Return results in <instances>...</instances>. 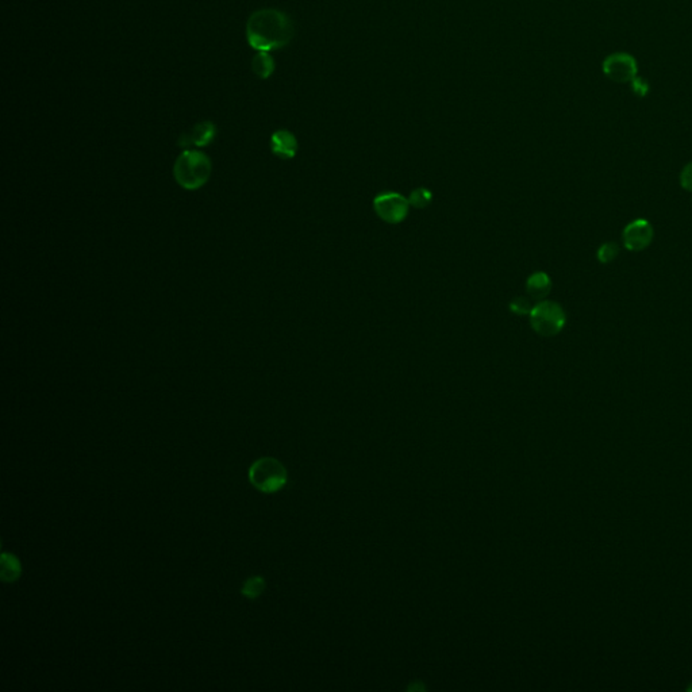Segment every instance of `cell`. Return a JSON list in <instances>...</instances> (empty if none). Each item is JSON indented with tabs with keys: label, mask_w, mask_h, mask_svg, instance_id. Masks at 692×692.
Instances as JSON below:
<instances>
[{
	"label": "cell",
	"mask_w": 692,
	"mask_h": 692,
	"mask_svg": "<svg viewBox=\"0 0 692 692\" xmlns=\"http://www.w3.org/2000/svg\"><path fill=\"white\" fill-rule=\"evenodd\" d=\"M21 561L11 553L4 552L1 554V570L0 577L6 583H13L21 577Z\"/></svg>",
	"instance_id": "11"
},
{
	"label": "cell",
	"mask_w": 692,
	"mask_h": 692,
	"mask_svg": "<svg viewBox=\"0 0 692 692\" xmlns=\"http://www.w3.org/2000/svg\"><path fill=\"white\" fill-rule=\"evenodd\" d=\"M212 164L207 154L186 149L173 165V176L182 189L196 191L209 182Z\"/></svg>",
	"instance_id": "2"
},
{
	"label": "cell",
	"mask_w": 692,
	"mask_h": 692,
	"mask_svg": "<svg viewBox=\"0 0 692 692\" xmlns=\"http://www.w3.org/2000/svg\"><path fill=\"white\" fill-rule=\"evenodd\" d=\"M687 691H689V692H691L692 691V683H691V686H690V687H689V689H687Z\"/></svg>",
	"instance_id": "19"
},
{
	"label": "cell",
	"mask_w": 692,
	"mask_h": 692,
	"mask_svg": "<svg viewBox=\"0 0 692 692\" xmlns=\"http://www.w3.org/2000/svg\"><path fill=\"white\" fill-rule=\"evenodd\" d=\"M433 200V195L427 189H414L408 198L410 206L415 209H425L427 207Z\"/></svg>",
	"instance_id": "14"
},
{
	"label": "cell",
	"mask_w": 692,
	"mask_h": 692,
	"mask_svg": "<svg viewBox=\"0 0 692 692\" xmlns=\"http://www.w3.org/2000/svg\"><path fill=\"white\" fill-rule=\"evenodd\" d=\"M374 209L380 219H383L387 223L397 225L406 219L410 209V203L408 199H406L400 193L384 192L375 198Z\"/></svg>",
	"instance_id": "6"
},
{
	"label": "cell",
	"mask_w": 692,
	"mask_h": 692,
	"mask_svg": "<svg viewBox=\"0 0 692 692\" xmlns=\"http://www.w3.org/2000/svg\"><path fill=\"white\" fill-rule=\"evenodd\" d=\"M602 71L610 80L628 84L638 76V63L629 53L617 52L608 54L603 60Z\"/></svg>",
	"instance_id": "5"
},
{
	"label": "cell",
	"mask_w": 692,
	"mask_h": 692,
	"mask_svg": "<svg viewBox=\"0 0 692 692\" xmlns=\"http://www.w3.org/2000/svg\"><path fill=\"white\" fill-rule=\"evenodd\" d=\"M630 84H631V89H633V92H634L637 96H640V98H644V96L649 92V84H648L644 79H641L640 76H637V78H635V79H634Z\"/></svg>",
	"instance_id": "17"
},
{
	"label": "cell",
	"mask_w": 692,
	"mask_h": 692,
	"mask_svg": "<svg viewBox=\"0 0 692 692\" xmlns=\"http://www.w3.org/2000/svg\"><path fill=\"white\" fill-rule=\"evenodd\" d=\"M654 237L653 226L647 219H635L624 229L622 241L630 252H642L650 246Z\"/></svg>",
	"instance_id": "7"
},
{
	"label": "cell",
	"mask_w": 692,
	"mask_h": 692,
	"mask_svg": "<svg viewBox=\"0 0 692 692\" xmlns=\"http://www.w3.org/2000/svg\"><path fill=\"white\" fill-rule=\"evenodd\" d=\"M566 323L564 309L552 300H541L530 313V325L540 336H557L564 329Z\"/></svg>",
	"instance_id": "4"
},
{
	"label": "cell",
	"mask_w": 692,
	"mask_h": 692,
	"mask_svg": "<svg viewBox=\"0 0 692 692\" xmlns=\"http://www.w3.org/2000/svg\"><path fill=\"white\" fill-rule=\"evenodd\" d=\"M618 254H619V246L615 242H606L598 249L596 257H598L599 263L610 264L611 261H614L618 257Z\"/></svg>",
	"instance_id": "15"
},
{
	"label": "cell",
	"mask_w": 692,
	"mask_h": 692,
	"mask_svg": "<svg viewBox=\"0 0 692 692\" xmlns=\"http://www.w3.org/2000/svg\"><path fill=\"white\" fill-rule=\"evenodd\" d=\"M215 135H216V126L212 122L210 121L200 122L196 124L187 133L182 134L177 141V145L183 149H189L191 147H207L214 141Z\"/></svg>",
	"instance_id": "8"
},
{
	"label": "cell",
	"mask_w": 692,
	"mask_h": 692,
	"mask_svg": "<svg viewBox=\"0 0 692 692\" xmlns=\"http://www.w3.org/2000/svg\"><path fill=\"white\" fill-rule=\"evenodd\" d=\"M294 37L290 17L274 8L253 13L246 23V40L257 52H271L287 46Z\"/></svg>",
	"instance_id": "1"
},
{
	"label": "cell",
	"mask_w": 692,
	"mask_h": 692,
	"mask_svg": "<svg viewBox=\"0 0 692 692\" xmlns=\"http://www.w3.org/2000/svg\"><path fill=\"white\" fill-rule=\"evenodd\" d=\"M265 587H267V583L264 580V577L261 576H253L251 579H248L244 586H242V589H241V594L248 598V599H256L258 596H261L265 591Z\"/></svg>",
	"instance_id": "13"
},
{
	"label": "cell",
	"mask_w": 692,
	"mask_h": 692,
	"mask_svg": "<svg viewBox=\"0 0 692 692\" xmlns=\"http://www.w3.org/2000/svg\"><path fill=\"white\" fill-rule=\"evenodd\" d=\"M680 184L682 187L692 192V163H689L680 173Z\"/></svg>",
	"instance_id": "18"
},
{
	"label": "cell",
	"mask_w": 692,
	"mask_h": 692,
	"mask_svg": "<svg viewBox=\"0 0 692 692\" xmlns=\"http://www.w3.org/2000/svg\"><path fill=\"white\" fill-rule=\"evenodd\" d=\"M271 150L273 154L283 160L294 159L297 152V141L294 134L288 130H277L271 137Z\"/></svg>",
	"instance_id": "9"
},
{
	"label": "cell",
	"mask_w": 692,
	"mask_h": 692,
	"mask_svg": "<svg viewBox=\"0 0 692 692\" xmlns=\"http://www.w3.org/2000/svg\"><path fill=\"white\" fill-rule=\"evenodd\" d=\"M287 480L288 473L286 466L273 457L258 459L249 468V482L256 489L264 494H273L283 489Z\"/></svg>",
	"instance_id": "3"
},
{
	"label": "cell",
	"mask_w": 692,
	"mask_h": 692,
	"mask_svg": "<svg viewBox=\"0 0 692 692\" xmlns=\"http://www.w3.org/2000/svg\"><path fill=\"white\" fill-rule=\"evenodd\" d=\"M526 290L531 297L543 300L552 291V280L545 272L533 273L526 281Z\"/></svg>",
	"instance_id": "10"
},
{
	"label": "cell",
	"mask_w": 692,
	"mask_h": 692,
	"mask_svg": "<svg viewBox=\"0 0 692 692\" xmlns=\"http://www.w3.org/2000/svg\"><path fill=\"white\" fill-rule=\"evenodd\" d=\"M252 69L258 79H268L274 72V60L268 52H257L253 57Z\"/></svg>",
	"instance_id": "12"
},
{
	"label": "cell",
	"mask_w": 692,
	"mask_h": 692,
	"mask_svg": "<svg viewBox=\"0 0 692 692\" xmlns=\"http://www.w3.org/2000/svg\"><path fill=\"white\" fill-rule=\"evenodd\" d=\"M510 309H511V311H513V313H515V314L518 315H530L531 310H533V307H531L530 302H529L526 297H522V296L515 297V299L511 302Z\"/></svg>",
	"instance_id": "16"
}]
</instances>
